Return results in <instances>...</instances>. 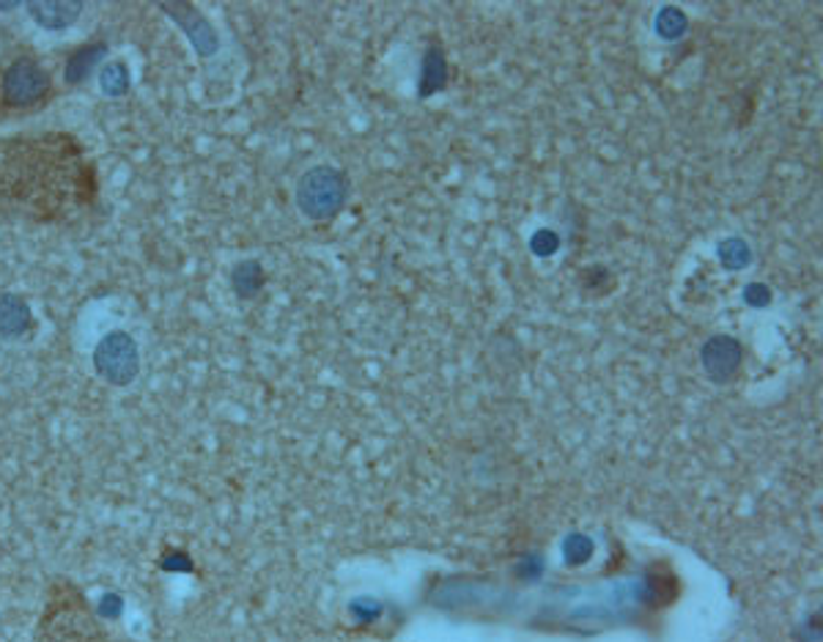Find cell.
Segmentation results:
<instances>
[{
  "mask_svg": "<svg viewBox=\"0 0 823 642\" xmlns=\"http://www.w3.org/2000/svg\"><path fill=\"white\" fill-rule=\"evenodd\" d=\"M127 85L129 74L127 69H124V63H113V67H107L105 72H102V89H105V94L121 96L124 91H127Z\"/></svg>",
  "mask_w": 823,
  "mask_h": 642,
  "instance_id": "cell-9",
  "label": "cell"
},
{
  "mask_svg": "<svg viewBox=\"0 0 823 642\" xmlns=\"http://www.w3.org/2000/svg\"><path fill=\"white\" fill-rule=\"evenodd\" d=\"M50 89V78L34 58H18L3 74V100L12 107L36 105Z\"/></svg>",
  "mask_w": 823,
  "mask_h": 642,
  "instance_id": "cell-4",
  "label": "cell"
},
{
  "mask_svg": "<svg viewBox=\"0 0 823 642\" xmlns=\"http://www.w3.org/2000/svg\"><path fill=\"white\" fill-rule=\"evenodd\" d=\"M264 283V272L256 261H245L234 269V289L242 296H253Z\"/></svg>",
  "mask_w": 823,
  "mask_h": 642,
  "instance_id": "cell-8",
  "label": "cell"
},
{
  "mask_svg": "<svg viewBox=\"0 0 823 642\" xmlns=\"http://www.w3.org/2000/svg\"><path fill=\"white\" fill-rule=\"evenodd\" d=\"M118 612H121V598H118L116 593H107V596L102 598L100 615H102V618H105V615H111V618H116Z\"/></svg>",
  "mask_w": 823,
  "mask_h": 642,
  "instance_id": "cell-10",
  "label": "cell"
},
{
  "mask_svg": "<svg viewBox=\"0 0 823 642\" xmlns=\"http://www.w3.org/2000/svg\"><path fill=\"white\" fill-rule=\"evenodd\" d=\"M34 642H129L116 640L105 626L100 623L91 609L80 602H63L47 609L42 615V623L36 629Z\"/></svg>",
  "mask_w": 823,
  "mask_h": 642,
  "instance_id": "cell-1",
  "label": "cell"
},
{
  "mask_svg": "<svg viewBox=\"0 0 823 642\" xmlns=\"http://www.w3.org/2000/svg\"><path fill=\"white\" fill-rule=\"evenodd\" d=\"M31 17L47 31H61L67 25H72L74 20L83 12V3H63V0H50V3H31L28 7Z\"/></svg>",
  "mask_w": 823,
  "mask_h": 642,
  "instance_id": "cell-5",
  "label": "cell"
},
{
  "mask_svg": "<svg viewBox=\"0 0 823 642\" xmlns=\"http://www.w3.org/2000/svg\"><path fill=\"white\" fill-rule=\"evenodd\" d=\"M102 56H105V45H85V47H80V50H74L72 58L67 61V69H63L67 83H72V85L83 83Z\"/></svg>",
  "mask_w": 823,
  "mask_h": 642,
  "instance_id": "cell-7",
  "label": "cell"
},
{
  "mask_svg": "<svg viewBox=\"0 0 823 642\" xmlns=\"http://www.w3.org/2000/svg\"><path fill=\"white\" fill-rule=\"evenodd\" d=\"M94 365L111 385H129L140 371L138 347L127 332H111L94 349Z\"/></svg>",
  "mask_w": 823,
  "mask_h": 642,
  "instance_id": "cell-3",
  "label": "cell"
},
{
  "mask_svg": "<svg viewBox=\"0 0 823 642\" xmlns=\"http://www.w3.org/2000/svg\"><path fill=\"white\" fill-rule=\"evenodd\" d=\"M31 330V307L23 296L0 294V336L20 338Z\"/></svg>",
  "mask_w": 823,
  "mask_h": 642,
  "instance_id": "cell-6",
  "label": "cell"
},
{
  "mask_svg": "<svg viewBox=\"0 0 823 642\" xmlns=\"http://www.w3.org/2000/svg\"><path fill=\"white\" fill-rule=\"evenodd\" d=\"M346 176L335 168H313L302 176L297 187V203L302 214L313 220H327L344 207Z\"/></svg>",
  "mask_w": 823,
  "mask_h": 642,
  "instance_id": "cell-2",
  "label": "cell"
}]
</instances>
